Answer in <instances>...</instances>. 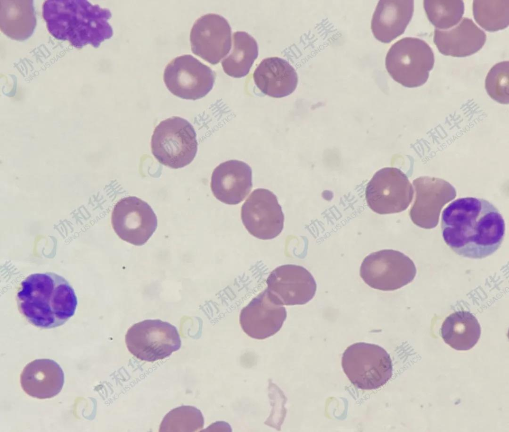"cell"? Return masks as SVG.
Listing matches in <instances>:
<instances>
[{
    "mask_svg": "<svg viewBox=\"0 0 509 432\" xmlns=\"http://www.w3.org/2000/svg\"><path fill=\"white\" fill-rule=\"evenodd\" d=\"M486 33L471 19L463 18L453 28L435 29L433 41L439 52L446 56L464 57L479 51L486 42Z\"/></svg>",
    "mask_w": 509,
    "mask_h": 432,
    "instance_id": "cell-19",
    "label": "cell"
},
{
    "mask_svg": "<svg viewBox=\"0 0 509 432\" xmlns=\"http://www.w3.org/2000/svg\"><path fill=\"white\" fill-rule=\"evenodd\" d=\"M341 366L352 384L363 390L380 388L393 374L391 358L386 350L378 345L363 342L347 347Z\"/></svg>",
    "mask_w": 509,
    "mask_h": 432,
    "instance_id": "cell-4",
    "label": "cell"
},
{
    "mask_svg": "<svg viewBox=\"0 0 509 432\" xmlns=\"http://www.w3.org/2000/svg\"><path fill=\"white\" fill-rule=\"evenodd\" d=\"M163 79L173 94L195 100L204 97L212 89L215 75L210 67L192 55H184L167 65Z\"/></svg>",
    "mask_w": 509,
    "mask_h": 432,
    "instance_id": "cell-10",
    "label": "cell"
},
{
    "mask_svg": "<svg viewBox=\"0 0 509 432\" xmlns=\"http://www.w3.org/2000/svg\"><path fill=\"white\" fill-rule=\"evenodd\" d=\"M417 268L413 261L403 253L391 249L373 252L363 259L360 275L374 289L394 291L411 283Z\"/></svg>",
    "mask_w": 509,
    "mask_h": 432,
    "instance_id": "cell-8",
    "label": "cell"
},
{
    "mask_svg": "<svg viewBox=\"0 0 509 432\" xmlns=\"http://www.w3.org/2000/svg\"><path fill=\"white\" fill-rule=\"evenodd\" d=\"M287 317L283 306L266 288L244 307L240 315V324L249 337L263 340L277 333Z\"/></svg>",
    "mask_w": 509,
    "mask_h": 432,
    "instance_id": "cell-15",
    "label": "cell"
},
{
    "mask_svg": "<svg viewBox=\"0 0 509 432\" xmlns=\"http://www.w3.org/2000/svg\"><path fill=\"white\" fill-rule=\"evenodd\" d=\"M473 12L477 23L488 31H497L509 24V0H479L473 2Z\"/></svg>",
    "mask_w": 509,
    "mask_h": 432,
    "instance_id": "cell-25",
    "label": "cell"
},
{
    "mask_svg": "<svg viewBox=\"0 0 509 432\" xmlns=\"http://www.w3.org/2000/svg\"><path fill=\"white\" fill-rule=\"evenodd\" d=\"M201 411L191 406H182L169 412L164 418L160 432H196L203 428Z\"/></svg>",
    "mask_w": 509,
    "mask_h": 432,
    "instance_id": "cell-27",
    "label": "cell"
},
{
    "mask_svg": "<svg viewBox=\"0 0 509 432\" xmlns=\"http://www.w3.org/2000/svg\"><path fill=\"white\" fill-rule=\"evenodd\" d=\"M253 78L263 93L274 98L291 94L298 81L294 68L288 61L277 57L263 59L254 71Z\"/></svg>",
    "mask_w": 509,
    "mask_h": 432,
    "instance_id": "cell-21",
    "label": "cell"
},
{
    "mask_svg": "<svg viewBox=\"0 0 509 432\" xmlns=\"http://www.w3.org/2000/svg\"><path fill=\"white\" fill-rule=\"evenodd\" d=\"M434 63L433 52L428 44L421 39L405 37L390 48L385 58V67L390 76L407 87L424 84Z\"/></svg>",
    "mask_w": 509,
    "mask_h": 432,
    "instance_id": "cell-5",
    "label": "cell"
},
{
    "mask_svg": "<svg viewBox=\"0 0 509 432\" xmlns=\"http://www.w3.org/2000/svg\"><path fill=\"white\" fill-rule=\"evenodd\" d=\"M441 230L444 241L455 253L481 259L501 247L506 224L493 203L483 198L466 197L451 202L443 210Z\"/></svg>",
    "mask_w": 509,
    "mask_h": 432,
    "instance_id": "cell-1",
    "label": "cell"
},
{
    "mask_svg": "<svg viewBox=\"0 0 509 432\" xmlns=\"http://www.w3.org/2000/svg\"><path fill=\"white\" fill-rule=\"evenodd\" d=\"M233 42L230 54L222 61V66L228 76L240 78L248 74L257 58V43L253 36L244 31L234 32Z\"/></svg>",
    "mask_w": 509,
    "mask_h": 432,
    "instance_id": "cell-24",
    "label": "cell"
},
{
    "mask_svg": "<svg viewBox=\"0 0 509 432\" xmlns=\"http://www.w3.org/2000/svg\"><path fill=\"white\" fill-rule=\"evenodd\" d=\"M415 200L410 218L417 226L425 229L435 227L440 211L456 196L455 187L446 180L435 177L420 176L413 181Z\"/></svg>",
    "mask_w": 509,
    "mask_h": 432,
    "instance_id": "cell-13",
    "label": "cell"
},
{
    "mask_svg": "<svg viewBox=\"0 0 509 432\" xmlns=\"http://www.w3.org/2000/svg\"><path fill=\"white\" fill-rule=\"evenodd\" d=\"M112 227L118 236L135 246L144 245L157 227V218L151 206L135 196L120 199L114 206Z\"/></svg>",
    "mask_w": 509,
    "mask_h": 432,
    "instance_id": "cell-12",
    "label": "cell"
},
{
    "mask_svg": "<svg viewBox=\"0 0 509 432\" xmlns=\"http://www.w3.org/2000/svg\"><path fill=\"white\" fill-rule=\"evenodd\" d=\"M242 222L252 235L266 240L282 232L284 216L276 196L264 188L254 190L242 206Z\"/></svg>",
    "mask_w": 509,
    "mask_h": 432,
    "instance_id": "cell-11",
    "label": "cell"
},
{
    "mask_svg": "<svg viewBox=\"0 0 509 432\" xmlns=\"http://www.w3.org/2000/svg\"><path fill=\"white\" fill-rule=\"evenodd\" d=\"M424 7L428 20L438 29L455 26L464 12V2L460 0H425Z\"/></svg>",
    "mask_w": 509,
    "mask_h": 432,
    "instance_id": "cell-26",
    "label": "cell"
},
{
    "mask_svg": "<svg viewBox=\"0 0 509 432\" xmlns=\"http://www.w3.org/2000/svg\"><path fill=\"white\" fill-rule=\"evenodd\" d=\"M190 41L194 54L215 65L228 54L231 48V28L222 16L208 13L194 22Z\"/></svg>",
    "mask_w": 509,
    "mask_h": 432,
    "instance_id": "cell-14",
    "label": "cell"
},
{
    "mask_svg": "<svg viewBox=\"0 0 509 432\" xmlns=\"http://www.w3.org/2000/svg\"><path fill=\"white\" fill-rule=\"evenodd\" d=\"M20 313L31 324L42 329L57 328L75 313L78 300L75 290L62 276L54 272L29 275L17 294Z\"/></svg>",
    "mask_w": 509,
    "mask_h": 432,
    "instance_id": "cell-2",
    "label": "cell"
},
{
    "mask_svg": "<svg viewBox=\"0 0 509 432\" xmlns=\"http://www.w3.org/2000/svg\"><path fill=\"white\" fill-rule=\"evenodd\" d=\"M128 350L137 358L153 362L167 358L181 345L176 327L160 320H145L132 326L125 335Z\"/></svg>",
    "mask_w": 509,
    "mask_h": 432,
    "instance_id": "cell-7",
    "label": "cell"
},
{
    "mask_svg": "<svg viewBox=\"0 0 509 432\" xmlns=\"http://www.w3.org/2000/svg\"><path fill=\"white\" fill-rule=\"evenodd\" d=\"M267 289L282 305H304L314 297L317 284L303 266L285 264L272 270L266 279Z\"/></svg>",
    "mask_w": 509,
    "mask_h": 432,
    "instance_id": "cell-16",
    "label": "cell"
},
{
    "mask_svg": "<svg viewBox=\"0 0 509 432\" xmlns=\"http://www.w3.org/2000/svg\"><path fill=\"white\" fill-rule=\"evenodd\" d=\"M440 335L444 342L458 350H467L478 343L480 325L474 315L465 310L455 312L443 321Z\"/></svg>",
    "mask_w": 509,
    "mask_h": 432,
    "instance_id": "cell-23",
    "label": "cell"
},
{
    "mask_svg": "<svg viewBox=\"0 0 509 432\" xmlns=\"http://www.w3.org/2000/svg\"><path fill=\"white\" fill-rule=\"evenodd\" d=\"M414 191L408 176L400 169L382 168L373 175L365 189L369 207L379 214L398 213L406 210Z\"/></svg>",
    "mask_w": 509,
    "mask_h": 432,
    "instance_id": "cell-9",
    "label": "cell"
},
{
    "mask_svg": "<svg viewBox=\"0 0 509 432\" xmlns=\"http://www.w3.org/2000/svg\"><path fill=\"white\" fill-rule=\"evenodd\" d=\"M22 390L39 399L53 398L62 390L64 373L55 361L47 358L35 359L23 368L20 377Z\"/></svg>",
    "mask_w": 509,
    "mask_h": 432,
    "instance_id": "cell-18",
    "label": "cell"
},
{
    "mask_svg": "<svg viewBox=\"0 0 509 432\" xmlns=\"http://www.w3.org/2000/svg\"><path fill=\"white\" fill-rule=\"evenodd\" d=\"M42 14L49 32L55 38L68 41L77 48L90 44L95 48L113 35L108 22L111 13L86 0H48Z\"/></svg>",
    "mask_w": 509,
    "mask_h": 432,
    "instance_id": "cell-3",
    "label": "cell"
},
{
    "mask_svg": "<svg viewBox=\"0 0 509 432\" xmlns=\"http://www.w3.org/2000/svg\"><path fill=\"white\" fill-rule=\"evenodd\" d=\"M509 86V61L496 64L490 69L485 80V88L488 94L501 104H508Z\"/></svg>",
    "mask_w": 509,
    "mask_h": 432,
    "instance_id": "cell-28",
    "label": "cell"
},
{
    "mask_svg": "<svg viewBox=\"0 0 509 432\" xmlns=\"http://www.w3.org/2000/svg\"><path fill=\"white\" fill-rule=\"evenodd\" d=\"M31 0H0V27L10 38L24 41L30 37L36 25Z\"/></svg>",
    "mask_w": 509,
    "mask_h": 432,
    "instance_id": "cell-22",
    "label": "cell"
},
{
    "mask_svg": "<svg viewBox=\"0 0 509 432\" xmlns=\"http://www.w3.org/2000/svg\"><path fill=\"white\" fill-rule=\"evenodd\" d=\"M210 186L214 196L221 202L238 204L244 200L253 187L252 169L241 161L222 163L212 173Z\"/></svg>",
    "mask_w": 509,
    "mask_h": 432,
    "instance_id": "cell-17",
    "label": "cell"
},
{
    "mask_svg": "<svg viewBox=\"0 0 509 432\" xmlns=\"http://www.w3.org/2000/svg\"><path fill=\"white\" fill-rule=\"evenodd\" d=\"M413 0H380L371 20L374 36L379 41L390 43L405 31L414 12Z\"/></svg>",
    "mask_w": 509,
    "mask_h": 432,
    "instance_id": "cell-20",
    "label": "cell"
},
{
    "mask_svg": "<svg viewBox=\"0 0 509 432\" xmlns=\"http://www.w3.org/2000/svg\"><path fill=\"white\" fill-rule=\"evenodd\" d=\"M151 150L158 162L172 169L190 164L197 151L196 134L187 120L177 116L161 121L151 139Z\"/></svg>",
    "mask_w": 509,
    "mask_h": 432,
    "instance_id": "cell-6",
    "label": "cell"
}]
</instances>
